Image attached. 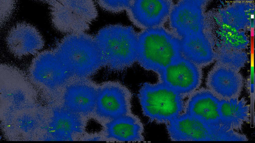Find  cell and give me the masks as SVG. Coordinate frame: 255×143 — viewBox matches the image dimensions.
<instances>
[{
	"instance_id": "obj_5",
	"label": "cell",
	"mask_w": 255,
	"mask_h": 143,
	"mask_svg": "<svg viewBox=\"0 0 255 143\" xmlns=\"http://www.w3.org/2000/svg\"><path fill=\"white\" fill-rule=\"evenodd\" d=\"M220 99L209 91H198L189 100L185 106V112L195 117L211 128L226 131L234 130L221 118Z\"/></svg>"
},
{
	"instance_id": "obj_4",
	"label": "cell",
	"mask_w": 255,
	"mask_h": 143,
	"mask_svg": "<svg viewBox=\"0 0 255 143\" xmlns=\"http://www.w3.org/2000/svg\"><path fill=\"white\" fill-rule=\"evenodd\" d=\"M132 98L127 87L119 83H111L97 93L96 113L105 123L132 114Z\"/></svg>"
},
{
	"instance_id": "obj_16",
	"label": "cell",
	"mask_w": 255,
	"mask_h": 143,
	"mask_svg": "<svg viewBox=\"0 0 255 143\" xmlns=\"http://www.w3.org/2000/svg\"><path fill=\"white\" fill-rule=\"evenodd\" d=\"M0 2V22H6L11 15L15 8V2L12 0H1Z\"/></svg>"
},
{
	"instance_id": "obj_15",
	"label": "cell",
	"mask_w": 255,
	"mask_h": 143,
	"mask_svg": "<svg viewBox=\"0 0 255 143\" xmlns=\"http://www.w3.org/2000/svg\"><path fill=\"white\" fill-rule=\"evenodd\" d=\"M131 0H107L100 1L99 2L102 8L106 10L114 12H118L128 8Z\"/></svg>"
},
{
	"instance_id": "obj_13",
	"label": "cell",
	"mask_w": 255,
	"mask_h": 143,
	"mask_svg": "<svg viewBox=\"0 0 255 143\" xmlns=\"http://www.w3.org/2000/svg\"><path fill=\"white\" fill-rule=\"evenodd\" d=\"M70 89L65 97V108L79 115L88 114L95 110L97 93L85 87Z\"/></svg>"
},
{
	"instance_id": "obj_8",
	"label": "cell",
	"mask_w": 255,
	"mask_h": 143,
	"mask_svg": "<svg viewBox=\"0 0 255 143\" xmlns=\"http://www.w3.org/2000/svg\"><path fill=\"white\" fill-rule=\"evenodd\" d=\"M10 50L14 54L22 55L33 54L41 48L44 41L38 30L28 23H16L10 29L6 38Z\"/></svg>"
},
{
	"instance_id": "obj_3",
	"label": "cell",
	"mask_w": 255,
	"mask_h": 143,
	"mask_svg": "<svg viewBox=\"0 0 255 143\" xmlns=\"http://www.w3.org/2000/svg\"><path fill=\"white\" fill-rule=\"evenodd\" d=\"M98 40L107 58L126 60L137 56L138 34L131 26H108L101 30Z\"/></svg>"
},
{
	"instance_id": "obj_10",
	"label": "cell",
	"mask_w": 255,
	"mask_h": 143,
	"mask_svg": "<svg viewBox=\"0 0 255 143\" xmlns=\"http://www.w3.org/2000/svg\"><path fill=\"white\" fill-rule=\"evenodd\" d=\"M103 132L109 141H143V125L133 113L123 116L104 123Z\"/></svg>"
},
{
	"instance_id": "obj_9",
	"label": "cell",
	"mask_w": 255,
	"mask_h": 143,
	"mask_svg": "<svg viewBox=\"0 0 255 143\" xmlns=\"http://www.w3.org/2000/svg\"><path fill=\"white\" fill-rule=\"evenodd\" d=\"M170 4L166 0H132L127 10L136 25L148 29L160 24L168 14Z\"/></svg>"
},
{
	"instance_id": "obj_7",
	"label": "cell",
	"mask_w": 255,
	"mask_h": 143,
	"mask_svg": "<svg viewBox=\"0 0 255 143\" xmlns=\"http://www.w3.org/2000/svg\"><path fill=\"white\" fill-rule=\"evenodd\" d=\"M170 139L174 141H208L212 130L195 117L185 112L166 124Z\"/></svg>"
},
{
	"instance_id": "obj_1",
	"label": "cell",
	"mask_w": 255,
	"mask_h": 143,
	"mask_svg": "<svg viewBox=\"0 0 255 143\" xmlns=\"http://www.w3.org/2000/svg\"><path fill=\"white\" fill-rule=\"evenodd\" d=\"M179 43V40L162 29H147L138 35L137 57L144 60L147 68L159 75L182 57Z\"/></svg>"
},
{
	"instance_id": "obj_2",
	"label": "cell",
	"mask_w": 255,
	"mask_h": 143,
	"mask_svg": "<svg viewBox=\"0 0 255 143\" xmlns=\"http://www.w3.org/2000/svg\"><path fill=\"white\" fill-rule=\"evenodd\" d=\"M183 95L161 82L145 84L138 98L144 116L152 121L166 124L185 109Z\"/></svg>"
},
{
	"instance_id": "obj_12",
	"label": "cell",
	"mask_w": 255,
	"mask_h": 143,
	"mask_svg": "<svg viewBox=\"0 0 255 143\" xmlns=\"http://www.w3.org/2000/svg\"><path fill=\"white\" fill-rule=\"evenodd\" d=\"M243 99L220 98L219 109L223 121L231 128L241 131L244 122H250V107Z\"/></svg>"
},
{
	"instance_id": "obj_14",
	"label": "cell",
	"mask_w": 255,
	"mask_h": 143,
	"mask_svg": "<svg viewBox=\"0 0 255 143\" xmlns=\"http://www.w3.org/2000/svg\"><path fill=\"white\" fill-rule=\"evenodd\" d=\"M79 115L65 108L60 110L58 116L56 130L62 141L71 140L73 134L81 131L82 123Z\"/></svg>"
},
{
	"instance_id": "obj_11",
	"label": "cell",
	"mask_w": 255,
	"mask_h": 143,
	"mask_svg": "<svg viewBox=\"0 0 255 143\" xmlns=\"http://www.w3.org/2000/svg\"><path fill=\"white\" fill-rule=\"evenodd\" d=\"M170 20L173 27L183 37L196 35L199 28L196 2L193 0L181 2L172 10Z\"/></svg>"
},
{
	"instance_id": "obj_6",
	"label": "cell",
	"mask_w": 255,
	"mask_h": 143,
	"mask_svg": "<svg viewBox=\"0 0 255 143\" xmlns=\"http://www.w3.org/2000/svg\"><path fill=\"white\" fill-rule=\"evenodd\" d=\"M159 75L161 82L183 95L195 89L200 79L196 65L182 57L166 67Z\"/></svg>"
}]
</instances>
